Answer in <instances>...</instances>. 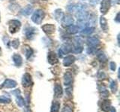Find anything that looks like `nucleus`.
<instances>
[{
	"instance_id": "39448f33",
	"label": "nucleus",
	"mask_w": 120,
	"mask_h": 112,
	"mask_svg": "<svg viewBox=\"0 0 120 112\" xmlns=\"http://www.w3.org/2000/svg\"><path fill=\"white\" fill-rule=\"evenodd\" d=\"M71 49H72V46H71L69 43H64L63 45H62L61 48H60L59 50V57L62 58L64 54L69 53V52H71Z\"/></svg>"
},
{
	"instance_id": "ddd939ff",
	"label": "nucleus",
	"mask_w": 120,
	"mask_h": 112,
	"mask_svg": "<svg viewBox=\"0 0 120 112\" xmlns=\"http://www.w3.org/2000/svg\"><path fill=\"white\" fill-rule=\"evenodd\" d=\"M82 50H83V47H82V45L81 44V43L77 42L74 46H72L71 52H74V53H81Z\"/></svg>"
},
{
	"instance_id": "f704fd0d",
	"label": "nucleus",
	"mask_w": 120,
	"mask_h": 112,
	"mask_svg": "<svg viewBox=\"0 0 120 112\" xmlns=\"http://www.w3.org/2000/svg\"><path fill=\"white\" fill-rule=\"evenodd\" d=\"M100 0H89V3L92 5H95L99 2Z\"/></svg>"
},
{
	"instance_id": "4c0bfd02",
	"label": "nucleus",
	"mask_w": 120,
	"mask_h": 112,
	"mask_svg": "<svg viewBox=\"0 0 120 112\" xmlns=\"http://www.w3.org/2000/svg\"><path fill=\"white\" fill-rule=\"evenodd\" d=\"M2 53V49H1V47H0V55H1Z\"/></svg>"
},
{
	"instance_id": "6e6552de",
	"label": "nucleus",
	"mask_w": 120,
	"mask_h": 112,
	"mask_svg": "<svg viewBox=\"0 0 120 112\" xmlns=\"http://www.w3.org/2000/svg\"><path fill=\"white\" fill-rule=\"evenodd\" d=\"M41 28L47 35H51V34H53L55 32L56 26L52 24H45L41 27Z\"/></svg>"
},
{
	"instance_id": "cd10ccee",
	"label": "nucleus",
	"mask_w": 120,
	"mask_h": 112,
	"mask_svg": "<svg viewBox=\"0 0 120 112\" xmlns=\"http://www.w3.org/2000/svg\"><path fill=\"white\" fill-rule=\"evenodd\" d=\"M32 54H33V50L31 48L28 47L27 49H26V58L29 59L32 55Z\"/></svg>"
},
{
	"instance_id": "f8f14e48",
	"label": "nucleus",
	"mask_w": 120,
	"mask_h": 112,
	"mask_svg": "<svg viewBox=\"0 0 120 112\" xmlns=\"http://www.w3.org/2000/svg\"><path fill=\"white\" fill-rule=\"evenodd\" d=\"M17 82L14 81V80H11V79H6L5 81L2 83V87L5 88H14L17 86Z\"/></svg>"
},
{
	"instance_id": "4468645a",
	"label": "nucleus",
	"mask_w": 120,
	"mask_h": 112,
	"mask_svg": "<svg viewBox=\"0 0 120 112\" xmlns=\"http://www.w3.org/2000/svg\"><path fill=\"white\" fill-rule=\"evenodd\" d=\"M54 96L56 98H61L62 96V86L59 84H56L54 88Z\"/></svg>"
},
{
	"instance_id": "e433bc0d",
	"label": "nucleus",
	"mask_w": 120,
	"mask_h": 112,
	"mask_svg": "<svg viewBox=\"0 0 120 112\" xmlns=\"http://www.w3.org/2000/svg\"><path fill=\"white\" fill-rule=\"evenodd\" d=\"M110 112H116V110L115 108L110 107Z\"/></svg>"
},
{
	"instance_id": "423d86ee",
	"label": "nucleus",
	"mask_w": 120,
	"mask_h": 112,
	"mask_svg": "<svg viewBox=\"0 0 120 112\" xmlns=\"http://www.w3.org/2000/svg\"><path fill=\"white\" fill-rule=\"evenodd\" d=\"M87 44L89 47L96 48L101 44V41L99 38H98L96 37H90L87 39Z\"/></svg>"
},
{
	"instance_id": "dca6fc26",
	"label": "nucleus",
	"mask_w": 120,
	"mask_h": 112,
	"mask_svg": "<svg viewBox=\"0 0 120 112\" xmlns=\"http://www.w3.org/2000/svg\"><path fill=\"white\" fill-rule=\"evenodd\" d=\"M35 34V28H32V27H29L26 29V38L29 39V40H31L34 37V35Z\"/></svg>"
},
{
	"instance_id": "aec40b11",
	"label": "nucleus",
	"mask_w": 120,
	"mask_h": 112,
	"mask_svg": "<svg viewBox=\"0 0 120 112\" xmlns=\"http://www.w3.org/2000/svg\"><path fill=\"white\" fill-rule=\"evenodd\" d=\"M80 31V28H78L77 25H71L69 27H68L67 29V32L70 34V35H74V34H77V32H79Z\"/></svg>"
},
{
	"instance_id": "ea45409f",
	"label": "nucleus",
	"mask_w": 120,
	"mask_h": 112,
	"mask_svg": "<svg viewBox=\"0 0 120 112\" xmlns=\"http://www.w3.org/2000/svg\"><path fill=\"white\" fill-rule=\"evenodd\" d=\"M44 1H46V0H44Z\"/></svg>"
},
{
	"instance_id": "c756f323",
	"label": "nucleus",
	"mask_w": 120,
	"mask_h": 112,
	"mask_svg": "<svg viewBox=\"0 0 120 112\" xmlns=\"http://www.w3.org/2000/svg\"><path fill=\"white\" fill-rule=\"evenodd\" d=\"M101 96L107 97L109 96V92L107 91V89L104 86H103V90H101Z\"/></svg>"
},
{
	"instance_id": "b1692460",
	"label": "nucleus",
	"mask_w": 120,
	"mask_h": 112,
	"mask_svg": "<svg viewBox=\"0 0 120 112\" xmlns=\"http://www.w3.org/2000/svg\"><path fill=\"white\" fill-rule=\"evenodd\" d=\"M16 100H17V105L20 107H22L25 105V101L23 99V98L20 96V95H19V96H16Z\"/></svg>"
},
{
	"instance_id": "f257e3e1",
	"label": "nucleus",
	"mask_w": 120,
	"mask_h": 112,
	"mask_svg": "<svg viewBox=\"0 0 120 112\" xmlns=\"http://www.w3.org/2000/svg\"><path fill=\"white\" fill-rule=\"evenodd\" d=\"M44 17H45L44 11L41 9H38L33 13L32 16V20L35 22V24L39 25L44 20Z\"/></svg>"
},
{
	"instance_id": "f3484780",
	"label": "nucleus",
	"mask_w": 120,
	"mask_h": 112,
	"mask_svg": "<svg viewBox=\"0 0 120 112\" xmlns=\"http://www.w3.org/2000/svg\"><path fill=\"white\" fill-rule=\"evenodd\" d=\"M100 24H101V27L102 28L103 31L104 32H107L108 31V25H107V20L104 17H100Z\"/></svg>"
},
{
	"instance_id": "6ab92c4d",
	"label": "nucleus",
	"mask_w": 120,
	"mask_h": 112,
	"mask_svg": "<svg viewBox=\"0 0 120 112\" xmlns=\"http://www.w3.org/2000/svg\"><path fill=\"white\" fill-rule=\"evenodd\" d=\"M33 11V7L32 5H27L23 9L21 10V14L24 16H29L30 14H32Z\"/></svg>"
},
{
	"instance_id": "bb28decb",
	"label": "nucleus",
	"mask_w": 120,
	"mask_h": 112,
	"mask_svg": "<svg viewBox=\"0 0 120 112\" xmlns=\"http://www.w3.org/2000/svg\"><path fill=\"white\" fill-rule=\"evenodd\" d=\"M11 45L13 48L17 49L18 46H20V40H19L18 39H14L13 41H11Z\"/></svg>"
},
{
	"instance_id": "473e14b6",
	"label": "nucleus",
	"mask_w": 120,
	"mask_h": 112,
	"mask_svg": "<svg viewBox=\"0 0 120 112\" xmlns=\"http://www.w3.org/2000/svg\"><path fill=\"white\" fill-rule=\"evenodd\" d=\"M62 112H72V109L68 106H65L62 110Z\"/></svg>"
},
{
	"instance_id": "a211bd4d",
	"label": "nucleus",
	"mask_w": 120,
	"mask_h": 112,
	"mask_svg": "<svg viewBox=\"0 0 120 112\" xmlns=\"http://www.w3.org/2000/svg\"><path fill=\"white\" fill-rule=\"evenodd\" d=\"M13 60L15 63V65L17 66H20L22 63V57L18 54H15L13 55Z\"/></svg>"
},
{
	"instance_id": "5701e85b",
	"label": "nucleus",
	"mask_w": 120,
	"mask_h": 112,
	"mask_svg": "<svg viewBox=\"0 0 120 112\" xmlns=\"http://www.w3.org/2000/svg\"><path fill=\"white\" fill-rule=\"evenodd\" d=\"M59 108H60V104L59 102H53V103L52 104L51 106V112H59Z\"/></svg>"
},
{
	"instance_id": "0eeeda50",
	"label": "nucleus",
	"mask_w": 120,
	"mask_h": 112,
	"mask_svg": "<svg viewBox=\"0 0 120 112\" xmlns=\"http://www.w3.org/2000/svg\"><path fill=\"white\" fill-rule=\"evenodd\" d=\"M32 84V76L29 73H25L22 78V84L24 88H28Z\"/></svg>"
},
{
	"instance_id": "412c9836",
	"label": "nucleus",
	"mask_w": 120,
	"mask_h": 112,
	"mask_svg": "<svg viewBox=\"0 0 120 112\" xmlns=\"http://www.w3.org/2000/svg\"><path fill=\"white\" fill-rule=\"evenodd\" d=\"M54 17L58 22L62 21V19L64 17V14L62 12V10L61 9H56L54 12Z\"/></svg>"
},
{
	"instance_id": "58836bf2",
	"label": "nucleus",
	"mask_w": 120,
	"mask_h": 112,
	"mask_svg": "<svg viewBox=\"0 0 120 112\" xmlns=\"http://www.w3.org/2000/svg\"><path fill=\"white\" fill-rule=\"evenodd\" d=\"M0 22H1V16H0Z\"/></svg>"
},
{
	"instance_id": "2eb2a0df",
	"label": "nucleus",
	"mask_w": 120,
	"mask_h": 112,
	"mask_svg": "<svg viewBox=\"0 0 120 112\" xmlns=\"http://www.w3.org/2000/svg\"><path fill=\"white\" fill-rule=\"evenodd\" d=\"M95 31V28L92 27V26H88V27L84 28L82 30H81V35L85 36H89L94 32Z\"/></svg>"
},
{
	"instance_id": "7c9ffc66",
	"label": "nucleus",
	"mask_w": 120,
	"mask_h": 112,
	"mask_svg": "<svg viewBox=\"0 0 120 112\" xmlns=\"http://www.w3.org/2000/svg\"><path fill=\"white\" fill-rule=\"evenodd\" d=\"M65 93H66V94L68 95V96H69V97L71 96V94H72V88H71V87L66 88Z\"/></svg>"
},
{
	"instance_id": "2f4dec72",
	"label": "nucleus",
	"mask_w": 120,
	"mask_h": 112,
	"mask_svg": "<svg viewBox=\"0 0 120 112\" xmlns=\"http://www.w3.org/2000/svg\"><path fill=\"white\" fill-rule=\"evenodd\" d=\"M110 69H111V70L112 71H115L116 69V63L113 62V61H112V62H110Z\"/></svg>"
},
{
	"instance_id": "9b49d317",
	"label": "nucleus",
	"mask_w": 120,
	"mask_h": 112,
	"mask_svg": "<svg viewBox=\"0 0 120 112\" xmlns=\"http://www.w3.org/2000/svg\"><path fill=\"white\" fill-rule=\"evenodd\" d=\"M75 57L74 55H68L63 60V65L65 66H69L75 61Z\"/></svg>"
},
{
	"instance_id": "393cba45",
	"label": "nucleus",
	"mask_w": 120,
	"mask_h": 112,
	"mask_svg": "<svg viewBox=\"0 0 120 112\" xmlns=\"http://www.w3.org/2000/svg\"><path fill=\"white\" fill-rule=\"evenodd\" d=\"M110 89L112 93H116L117 91L118 85H117V83H116V81H112L111 84H110Z\"/></svg>"
},
{
	"instance_id": "a878e982",
	"label": "nucleus",
	"mask_w": 120,
	"mask_h": 112,
	"mask_svg": "<svg viewBox=\"0 0 120 112\" xmlns=\"http://www.w3.org/2000/svg\"><path fill=\"white\" fill-rule=\"evenodd\" d=\"M98 58L100 61H102V62H105L107 61L106 55H105V54H104L103 52H100V53H98Z\"/></svg>"
},
{
	"instance_id": "7ed1b4c3",
	"label": "nucleus",
	"mask_w": 120,
	"mask_h": 112,
	"mask_svg": "<svg viewBox=\"0 0 120 112\" xmlns=\"http://www.w3.org/2000/svg\"><path fill=\"white\" fill-rule=\"evenodd\" d=\"M74 18L71 14H66L62 19V25L63 27L67 28L74 24Z\"/></svg>"
},
{
	"instance_id": "9d476101",
	"label": "nucleus",
	"mask_w": 120,
	"mask_h": 112,
	"mask_svg": "<svg viewBox=\"0 0 120 112\" xmlns=\"http://www.w3.org/2000/svg\"><path fill=\"white\" fill-rule=\"evenodd\" d=\"M73 82V76L70 72H66L64 75V84L65 86H69Z\"/></svg>"
},
{
	"instance_id": "1a4fd4ad",
	"label": "nucleus",
	"mask_w": 120,
	"mask_h": 112,
	"mask_svg": "<svg viewBox=\"0 0 120 112\" xmlns=\"http://www.w3.org/2000/svg\"><path fill=\"white\" fill-rule=\"evenodd\" d=\"M47 61L51 65H54L58 63V58L54 52H49L47 54Z\"/></svg>"
},
{
	"instance_id": "4be33fe9",
	"label": "nucleus",
	"mask_w": 120,
	"mask_h": 112,
	"mask_svg": "<svg viewBox=\"0 0 120 112\" xmlns=\"http://www.w3.org/2000/svg\"><path fill=\"white\" fill-rule=\"evenodd\" d=\"M110 109V102L109 100H104L101 103V110L105 112H107Z\"/></svg>"
},
{
	"instance_id": "20e7f679",
	"label": "nucleus",
	"mask_w": 120,
	"mask_h": 112,
	"mask_svg": "<svg viewBox=\"0 0 120 112\" xmlns=\"http://www.w3.org/2000/svg\"><path fill=\"white\" fill-rule=\"evenodd\" d=\"M111 6V0H102L101 3L100 11L102 14H106Z\"/></svg>"
},
{
	"instance_id": "f03ea898",
	"label": "nucleus",
	"mask_w": 120,
	"mask_h": 112,
	"mask_svg": "<svg viewBox=\"0 0 120 112\" xmlns=\"http://www.w3.org/2000/svg\"><path fill=\"white\" fill-rule=\"evenodd\" d=\"M8 25H9V32L11 34H14L19 32L20 27H21V22L17 20H11L8 22Z\"/></svg>"
},
{
	"instance_id": "c85d7f7f",
	"label": "nucleus",
	"mask_w": 120,
	"mask_h": 112,
	"mask_svg": "<svg viewBox=\"0 0 120 112\" xmlns=\"http://www.w3.org/2000/svg\"><path fill=\"white\" fill-rule=\"evenodd\" d=\"M11 99L8 98L5 96H0V103H10L11 102Z\"/></svg>"
},
{
	"instance_id": "72a5a7b5",
	"label": "nucleus",
	"mask_w": 120,
	"mask_h": 112,
	"mask_svg": "<svg viewBox=\"0 0 120 112\" xmlns=\"http://www.w3.org/2000/svg\"><path fill=\"white\" fill-rule=\"evenodd\" d=\"M12 93L15 96H19V95H20V90L17 89V90H15V91H12Z\"/></svg>"
},
{
	"instance_id": "c9c22d12",
	"label": "nucleus",
	"mask_w": 120,
	"mask_h": 112,
	"mask_svg": "<svg viewBox=\"0 0 120 112\" xmlns=\"http://www.w3.org/2000/svg\"><path fill=\"white\" fill-rule=\"evenodd\" d=\"M119 13L117 14V15H116V21L119 22Z\"/></svg>"
}]
</instances>
